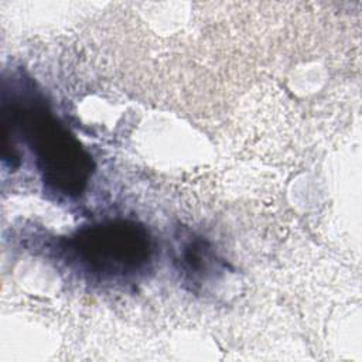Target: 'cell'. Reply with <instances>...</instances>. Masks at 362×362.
I'll list each match as a JSON object with an SVG mask.
<instances>
[{
    "label": "cell",
    "instance_id": "6da1fadb",
    "mask_svg": "<svg viewBox=\"0 0 362 362\" xmlns=\"http://www.w3.org/2000/svg\"><path fill=\"white\" fill-rule=\"evenodd\" d=\"M16 133L27 139L47 188L68 198L79 197L85 191L95 168L93 160L42 100H3V148L16 147Z\"/></svg>",
    "mask_w": 362,
    "mask_h": 362
},
{
    "label": "cell",
    "instance_id": "7a4b0ae2",
    "mask_svg": "<svg viewBox=\"0 0 362 362\" xmlns=\"http://www.w3.org/2000/svg\"><path fill=\"white\" fill-rule=\"evenodd\" d=\"M64 249L83 273L103 281H120L148 267L154 246L141 223L110 219L78 229L64 240Z\"/></svg>",
    "mask_w": 362,
    "mask_h": 362
},
{
    "label": "cell",
    "instance_id": "3957f363",
    "mask_svg": "<svg viewBox=\"0 0 362 362\" xmlns=\"http://www.w3.org/2000/svg\"><path fill=\"white\" fill-rule=\"evenodd\" d=\"M174 247V266L181 279L191 287H202L222 272V262L215 249L202 236L181 232Z\"/></svg>",
    "mask_w": 362,
    "mask_h": 362
}]
</instances>
